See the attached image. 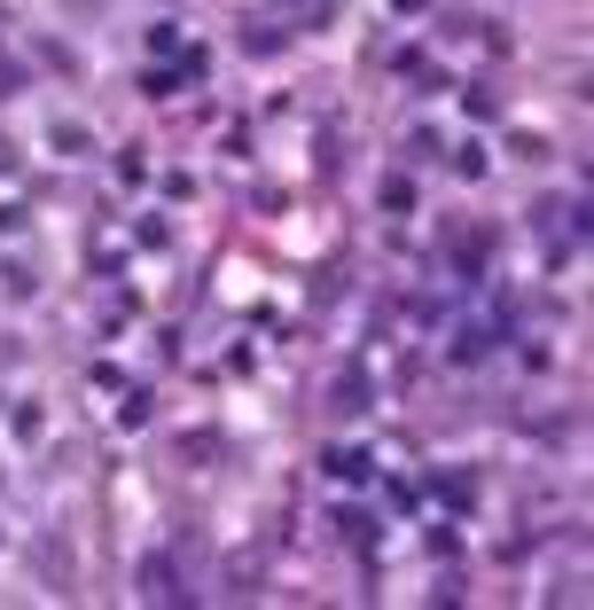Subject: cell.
Returning <instances> with one entry per match:
<instances>
[{"instance_id": "277c9868", "label": "cell", "mask_w": 594, "mask_h": 610, "mask_svg": "<svg viewBox=\"0 0 594 610\" xmlns=\"http://www.w3.org/2000/svg\"><path fill=\"white\" fill-rule=\"evenodd\" d=\"M328 470H336V478H368L376 462H368V454H328Z\"/></svg>"}, {"instance_id": "6da1fadb", "label": "cell", "mask_w": 594, "mask_h": 610, "mask_svg": "<svg viewBox=\"0 0 594 610\" xmlns=\"http://www.w3.org/2000/svg\"><path fill=\"white\" fill-rule=\"evenodd\" d=\"M141 595H149V602H188L181 564H173V556H141Z\"/></svg>"}, {"instance_id": "7a4b0ae2", "label": "cell", "mask_w": 594, "mask_h": 610, "mask_svg": "<svg viewBox=\"0 0 594 610\" xmlns=\"http://www.w3.org/2000/svg\"><path fill=\"white\" fill-rule=\"evenodd\" d=\"M328 407H336V415H360V407H368V376H360V368L336 376V399H328Z\"/></svg>"}, {"instance_id": "5b68a950", "label": "cell", "mask_w": 594, "mask_h": 610, "mask_svg": "<svg viewBox=\"0 0 594 610\" xmlns=\"http://www.w3.org/2000/svg\"><path fill=\"white\" fill-rule=\"evenodd\" d=\"M9 172H17V141H9V133H0V181H9Z\"/></svg>"}, {"instance_id": "3957f363", "label": "cell", "mask_w": 594, "mask_h": 610, "mask_svg": "<svg viewBox=\"0 0 594 610\" xmlns=\"http://www.w3.org/2000/svg\"><path fill=\"white\" fill-rule=\"evenodd\" d=\"M55 149H63V157H87V126H63V118H55Z\"/></svg>"}]
</instances>
